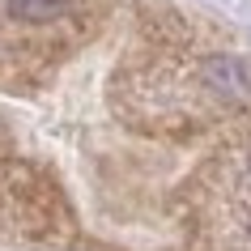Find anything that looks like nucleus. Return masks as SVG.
<instances>
[{
  "instance_id": "1",
  "label": "nucleus",
  "mask_w": 251,
  "mask_h": 251,
  "mask_svg": "<svg viewBox=\"0 0 251 251\" xmlns=\"http://www.w3.org/2000/svg\"><path fill=\"white\" fill-rule=\"evenodd\" d=\"M0 234L60 243L73 234V213L55 179L30 162H0Z\"/></svg>"
},
{
  "instance_id": "3",
  "label": "nucleus",
  "mask_w": 251,
  "mask_h": 251,
  "mask_svg": "<svg viewBox=\"0 0 251 251\" xmlns=\"http://www.w3.org/2000/svg\"><path fill=\"white\" fill-rule=\"evenodd\" d=\"M73 0H9V17L26 22V26H51L60 17H68Z\"/></svg>"
},
{
  "instance_id": "2",
  "label": "nucleus",
  "mask_w": 251,
  "mask_h": 251,
  "mask_svg": "<svg viewBox=\"0 0 251 251\" xmlns=\"http://www.w3.org/2000/svg\"><path fill=\"white\" fill-rule=\"evenodd\" d=\"M196 81L213 98H222V102H247L251 98V68L238 55H226V51L200 55L196 60Z\"/></svg>"
}]
</instances>
